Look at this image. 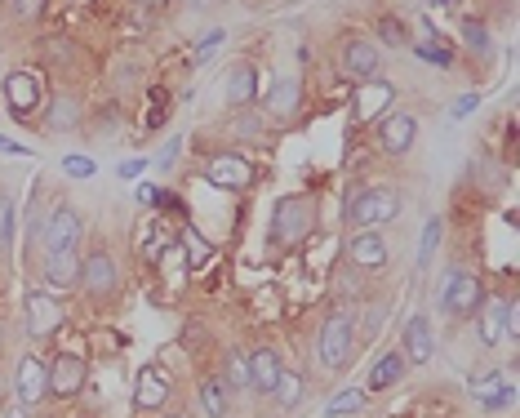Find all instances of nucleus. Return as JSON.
I'll use <instances>...</instances> for the list:
<instances>
[{"label":"nucleus","instance_id":"obj_1","mask_svg":"<svg viewBox=\"0 0 520 418\" xmlns=\"http://www.w3.org/2000/svg\"><path fill=\"white\" fill-rule=\"evenodd\" d=\"M316 223H320V214H316V196H307V192L285 196V201H276V209H272L267 245H272L276 254L298 250V245H303L307 236L316 232Z\"/></svg>","mask_w":520,"mask_h":418},{"label":"nucleus","instance_id":"obj_2","mask_svg":"<svg viewBox=\"0 0 520 418\" xmlns=\"http://www.w3.org/2000/svg\"><path fill=\"white\" fill-rule=\"evenodd\" d=\"M352 347H356V312L352 307H334V312L325 316V325H320V370L338 374L347 370V361H352Z\"/></svg>","mask_w":520,"mask_h":418},{"label":"nucleus","instance_id":"obj_3","mask_svg":"<svg viewBox=\"0 0 520 418\" xmlns=\"http://www.w3.org/2000/svg\"><path fill=\"white\" fill-rule=\"evenodd\" d=\"M400 218V192L396 187H369V192H356L343 201V223L365 232V227H383Z\"/></svg>","mask_w":520,"mask_h":418},{"label":"nucleus","instance_id":"obj_4","mask_svg":"<svg viewBox=\"0 0 520 418\" xmlns=\"http://www.w3.org/2000/svg\"><path fill=\"white\" fill-rule=\"evenodd\" d=\"M480 303H485V285H480V276L467 272V267L449 272L445 290H440V312H445L449 321H472Z\"/></svg>","mask_w":520,"mask_h":418},{"label":"nucleus","instance_id":"obj_5","mask_svg":"<svg viewBox=\"0 0 520 418\" xmlns=\"http://www.w3.org/2000/svg\"><path fill=\"white\" fill-rule=\"evenodd\" d=\"M23 321H27V334L45 343V338H54L67 325V307L63 298H54L49 290H32L23 298Z\"/></svg>","mask_w":520,"mask_h":418},{"label":"nucleus","instance_id":"obj_6","mask_svg":"<svg viewBox=\"0 0 520 418\" xmlns=\"http://www.w3.org/2000/svg\"><path fill=\"white\" fill-rule=\"evenodd\" d=\"M120 285V272H116V258L107 250H89L80 254V281L76 290H85L94 303H103V298H112Z\"/></svg>","mask_w":520,"mask_h":418},{"label":"nucleus","instance_id":"obj_7","mask_svg":"<svg viewBox=\"0 0 520 418\" xmlns=\"http://www.w3.org/2000/svg\"><path fill=\"white\" fill-rule=\"evenodd\" d=\"M80 214L67 201H58L54 209L45 214V227H40V250L45 254H58V250H76L80 245Z\"/></svg>","mask_w":520,"mask_h":418},{"label":"nucleus","instance_id":"obj_8","mask_svg":"<svg viewBox=\"0 0 520 418\" xmlns=\"http://www.w3.org/2000/svg\"><path fill=\"white\" fill-rule=\"evenodd\" d=\"M85 378H89V361L80 352H58L54 365H49V396L58 401H76L85 392Z\"/></svg>","mask_w":520,"mask_h":418},{"label":"nucleus","instance_id":"obj_9","mask_svg":"<svg viewBox=\"0 0 520 418\" xmlns=\"http://www.w3.org/2000/svg\"><path fill=\"white\" fill-rule=\"evenodd\" d=\"M338 72L356 85L378 81V76H383V54H378L374 41H347L343 49H338Z\"/></svg>","mask_w":520,"mask_h":418},{"label":"nucleus","instance_id":"obj_10","mask_svg":"<svg viewBox=\"0 0 520 418\" xmlns=\"http://www.w3.org/2000/svg\"><path fill=\"white\" fill-rule=\"evenodd\" d=\"M169 392H174V378H169V370H160V365H143L138 378H134V410H143V414L165 410Z\"/></svg>","mask_w":520,"mask_h":418},{"label":"nucleus","instance_id":"obj_11","mask_svg":"<svg viewBox=\"0 0 520 418\" xmlns=\"http://www.w3.org/2000/svg\"><path fill=\"white\" fill-rule=\"evenodd\" d=\"M5 103H9V112L18 116V121H32V116L45 107V94H40V81L32 72H9L5 76Z\"/></svg>","mask_w":520,"mask_h":418},{"label":"nucleus","instance_id":"obj_12","mask_svg":"<svg viewBox=\"0 0 520 418\" xmlns=\"http://www.w3.org/2000/svg\"><path fill=\"white\" fill-rule=\"evenodd\" d=\"M387 258H392V250H387L378 227H365V232L347 236V263L360 267V272H383Z\"/></svg>","mask_w":520,"mask_h":418},{"label":"nucleus","instance_id":"obj_13","mask_svg":"<svg viewBox=\"0 0 520 418\" xmlns=\"http://www.w3.org/2000/svg\"><path fill=\"white\" fill-rule=\"evenodd\" d=\"M14 396H18V405H40L49 396V365L40 361V356L27 352L23 361H18V370H14Z\"/></svg>","mask_w":520,"mask_h":418},{"label":"nucleus","instance_id":"obj_14","mask_svg":"<svg viewBox=\"0 0 520 418\" xmlns=\"http://www.w3.org/2000/svg\"><path fill=\"white\" fill-rule=\"evenodd\" d=\"M205 178L214 187H223V192H240V187L254 183V165H249L245 156H236V152H223V156H209Z\"/></svg>","mask_w":520,"mask_h":418},{"label":"nucleus","instance_id":"obj_15","mask_svg":"<svg viewBox=\"0 0 520 418\" xmlns=\"http://www.w3.org/2000/svg\"><path fill=\"white\" fill-rule=\"evenodd\" d=\"M414 138H418V121L414 116H405V112H387L383 121H378V152H387V156H405L409 147H414Z\"/></svg>","mask_w":520,"mask_h":418},{"label":"nucleus","instance_id":"obj_16","mask_svg":"<svg viewBox=\"0 0 520 418\" xmlns=\"http://www.w3.org/2000/svg\"><path fill=\"white\" fill-rule=\"evenodd\" d=\"M298 107H303V81H298V76H280V81H272V89H267V103H263L267 121H276V125L294 121Z\"/></svg>","mask_w":520,"mask_h":418},{"label":"nucleus","instance_id":"obj_17","mask_svg":"<svg viewBox=\"0 0 520 418\" xmlns=\"http://www.w3.org/2000/svg\"><path fill=\"white\" fill-rule=\"evenodd\" d=\"M392 103H396V89L378 76V81H365V85H356V121L360 125H369V121H383L387 112H392Z\"/></svg>","mask_w":520,"mask_h":418},{"label":"nucleus","instance_id":"obj_18","mask_svg":"<svg viewBox=\"0 0 520 418\" xmlns=\"http://www.w3.org/2000/svg\"><path fill=\"white\" fill-rule=\"evenodd\" d=\"M40 281H45L49 290H76V281H80V254L76 250L40 254Z\"/></svg>","mask_w":520,"mask_h":418},{"label":"nucleus","instance_id":"obj_19","mask_svg":"<svg viewBox=\"0 0 520 418\" xmlns=\"http://www.w3.org/2000/svg\"><path fill=\"white\" fill-rule=\"evenodd\" d=\"M436 352V338H432V321L427 316H409L405 321V334H400V356L409 365H427Z\"/></svg>","mask_w":520,"mask_h":418},{"label":"nucleus","instance_id":"obj_20","mask_svg":"<svg viewBox=\"0 0 520 418\" xmlns=\"http://www.w3.org/2000/svg\"><path fill=\"white\" fill-rule=\"evenodd\" d=\"M280 370H285V361H280L276 347L263 343V347H254V352H249V387H254L258 396H272Z\"/></svg>","mask_w":520,"mask_h":418},{"label":"nucleus","instance_id":"obj_21","mask_svg":"<svg viewBox=\"0 0 520 418\" xmlns=\"http://www.w3.org/2000/svg\"><path fill=\"white\" fill-rule=\"evenodd\" d=\"M472 396L485 405V410H503V405L516 401V387H512V378H503V374H476Z\"/></svg>","mask_w":520,"mask_h":418},{"label":"nucleus","instance_id":"obj_22","mask_svg":"<svg viewBox=\"0 0 520 418\" xmlns=\"http://www.w3.org/2000/svg\"><path fill=\"white\" fill-rule=\"evenodd\" d=\"M254 94H258V67L254 63H236L232 76H227V107L245 112V107L254 103Z\"/></svg>","mask_w":520,"mask_h":418},{"label":"nucleus","instance_id":"obj_23","mask_svg":"<svg viewBox=\"0 0 520 418\" xmlns=\"http://www.w3.org/2000/svg\"><path fill=\"white\" fill-rule=\"evenodd\" d=\"M405 370H409V361L400 352H383L374 361V370H369V392H387V387H396L400 378H405Z\"/></svg>","mask_w":520,"mask_h":418},{"label":"nucleus","instance_id":"obj_24","mask_svg":"<svg viewBox=\"0 0 520 418\" xmlns=\"http://www.w3.org/2000/svg\"><path fill=\"white\" fill-rule=\"evenodd\" d=\"M272 396H276V410H285V414L298 410V405H303V396H307V378L298 374V370H280Z\"/></svg>","mask_w":520,"mask_h":418},{"label":"nucleus","instance_id":"obj_25","mask_svg":"<svg viewBox=\"0 0 520 418\" xmlns=\"http://www.w3.org/2000/svg\"><path fill=\"white\" fill-rule=\"evenodd\" d=\"M476 338L489 347V352H494L498 338H503V307H494V303H489V307L480 303L476 307Z\"/></svg>","mask_w":520,"mask_h":418},{"label":"nucleus","instance_id":"obj_26","mask_svg":"<svg viewBox=\"0 0 520 418\" xmlns=\"http://www.w3.org/2000/svg\"><path fill=\"white\" fill-rule=\"evenodd\" d=\"M196 396H200V405H205L209 418H223L227 414V383H223V378L205 374V378H200V387H196Z\"/></svg>","mask_w":520,"mask_h":418},{"label":"nucleus","instance_id":"obj_27","mask_svg":"<svg viewBox=\"0 0 520 418\" xmlns=\"http://www.w3.org/2000/svg\"><path fill=\"white\" fill-rule=\"evenodd\" d=\"M45 125L54 129V134L58 129H76L80 125V103L72 94H58L54 103H49V112H45Z\"/></svg>","mask_w":520,"mask_h":418},{"label":"nucleus","instance_id":"obj_28","mask_svg":"<svg viewBox=\"0 0 520 418\" xmlns=\"http://www.w3.org/2000/svg\"><path fill=\"white\" fill-rule=\"evenodd\" d=\"M463 41H467V49H472L476 58H494V41H489V27L476 23V18H467V23H463Z\"/></svg>","mask_w":520,"mask_h":418},{"label":"nucleus","instance_id":"obj_29","mask_svg":"<svg viewBox=\"0 0 520 418\" xmlns=\"http://www.w3.org/2000/svg\"><path fill=\"white\" fill-rule=\"evenodd\" d=\"M174 241H178V236L169 232V227H160V223H156V227H147V232H143V258H147V263H156V258L165 254Z\"/></svg>","mask_w":520,"mask_h":418},{"label":"nucleus","instance_id":"obj_30","mask_svg":"<svg viewBox=\"0 0 520 418\" xmlns=\"http://www.w3.org/2000/svg\"><path fill=\"white\" fill-rule=\"evenodd\" d=\"M183 254H187V267H200V263H209V241L196 232V227H183Z\"/></svg>","mask_w":520,"mask_h":418},{"label":"nucleus","instance_id":"obj_31","mask_svg":"<svg viewBox=\"0 0 520 418\" xmlns=\"http://www.w3.org/2000/svg\"><path fill=\"white\" fill-rule=\"evenodd\" d=\"M223 383H227V392H240V387H249V361H245L240 352H227Z\"/></svg>","mask_w":520,"mask_h":418},{"label":"nucleus","instance_id":"obj_32","mask_svg":"<svg viewBox=\"0 0 520 418\" xmlns=\"http://www.w3.org/2000/svg\"><path fill=\"white\" fill-rule=\"evenodd\" d=\"M378 36H383V45L387 49H405L409 45V36H405V23H400V18H378Z\"/></svg>","mask_w":520,"mask_h":418},{"label":"nucleus","instance_id":"obj_33","mask_svg":"<svg viewBox=\"0 0 520 418\" xmlns=\"http://www.w3.org/2000/svg\"><path fill=\"white\" fill-rule=\"evenodd\" d=\"M5 9L14 23H36V18L45 14V0H5Z\"/></svg>","mask_w":520,"mask_h":418},{"label":"nucleus","instance_id":"obj_34","mask_svg":"<svg viewBox=\"0 0 520 418\" xmlns=\"http://www.w3.org/2000/svg\"><path fill=\"white\" fill-rule=\"evenodd\" d=\"M14 245V201H9V192H0V254Z\"/></svg>","mask_w":520,"mask_h":418},{"label":"nucleus","instance_id":"obj_35","mask_svg":"<svg viewBox=\"0 0 520 418\" xmlns=\"http://www.w3.org/2000/svg\"><path fill=\"white\" fill-rule=\"evenodd\" d=\"M414 54L423 58V63H432V67H449L454 58H449V49H440V45H414Z\"/></svg>","mask_w":520,"mask_h":418},{"label":"nucleus","instance_id":"obj_36","mask_svg":"<svg viewBox=\"0 0 520 418\" xmlns=\"http://www.w3.org/2000/svg\"><path fill=\"white\" fill-rule=\"evenodd\" d=\"M63 174L67 178H89L94 174V161H89V156H63Z\"/></svg>","mask_w":520,"mask_h":418},{"label":"nucleus","instance_id":"obj_37","mask_svg":"<svg viewBox=\"0 0 520 418\" xmlns=\"http://www.w3.org/2000/svg\"><path fill=\"white\" fill-rule=\"evenodd\" d=\"M436 241H440V218H432L427 223V232H423V254H418V263H432V254H436Z\"/></svg>","mask_w":520,"mask_h":418},{"label":"nucleus","instance_id":"obj_38","mask_svg":"<svg viewBox=\"0 0 520 418\" xmlns=\"http://www.w3.org/2000/svg\"><path fill=\"white\" fill-rule=\"evenodd\" d=\"M360 401H365L360 392H338L334 401H329V414H352V410H360Z\"/></svg>","mask_w":520,"mask_h":418},{"label":"nucleus","instance_id":"obj_39","mask_svg":"<svg viewBox=\"0 0 520 418\" xmlns=\"http://www.w3.org/2000/svg\"><path fill=\"white\" fill-rule=\"evenodd\" d=\"M383 321H387V307L369 303V307H365V321L356 325V334H360V330H365V334H374V330H378V325H383Z\"/></svg>","mask_w":520,"mask_h":418},{"label":"nucleus","instance_id":"obj_40","mask_svg":"<svg viewBox=\"0 0 520 418\" xmlns=\"http://www.w3.org/2000/svg\"><path fill=\"white\" fill-rule=\"evenodd\" d=\"M480 107V98L476 94H463V98H454V107H449V116H454V121H467V116H472Z\"/></svg>","mask_w":520,"mask_h":418},{"label":"nucleus","instance_id":"obj_41","mask_svg":"<svg viewBox=\"0 0 520 418\" xmlns=\"http://www.w3.org/2000/svg\"><path fill=\"white\" fill-rule=\"evenodd\" d=\"M45 54H54V58H63V63H67V58H76V45L58 41V36H54V41H45Z\"/></svg>","mask_w":520,"mask_h":418},{"label":"nucleus","instance_id":"obj_42","mask_svg":"<svg viewBox=\"0 0 520 418\" xmlns=\"http://www.w3.org/2000/svg\"><path fill=\"white\" fill-rule=\"evenodd\" d=\"M143 169H147V161H143V156H138V161H125V165H120L116 174H120V178H129V183H134V178L143 174Z\"/></svg>","mask_w":520,"mask_h":418},{"label":"nucleus","instance_id":"obj_43","mask_svg":"<svg viewBox=\"0 0 520 418\" xmlns=\"http://www.w3.org/2000/svg\"><path fill=\"white\" fill-rule=\"evenodd\" d=\"M0 152H5V156H27V147H18V143H9V138H0Z\"/></svg>","mask_w":520,"mask_h":418},{"label":"nucleus","instance_id":"obj_44","mask_svg":"<svg viewBox=\"0 0 520 418\" xmlns=\"http://www.w3.org/2000/svg\"><path fill=\"white\" fill-rule=\"evenodd\" d=\"M156 187H138V201H143V205H156Z\"/></svg>","mask_w":520,"mask_h":418},{"label":"nucleus","instance_id":"obj_45","mask_svg":"<svg viewBox=\"0 0 520 418\" xmlns=\"http://www.w3.org/2000/svg\"><path fill=\"white\" fill-rule=\"evenodd\" d=\"M218 41H223V32H209V36H200V49H214Z\"/></svg>","mask_w":520,"mask_h":418},{"label":"nucleus","instance_id":"obj_46","mask_svg":"<svg viewBox=\"0 0 520 418\" xmlns=\"http://www.w3.org/2000/svg\"><path fill=\"white\" fill-rule=\"evenodd\" d=\"M5 418H32V414H27V405H14V410H5Z\"/></svg>","mask_w":520,"mask_h":418},{"label":"nucleus","instance_id":"obj_47","mask_svg":"<svg viewBox=\"0 0 520 418\" xmlns=\"http://www.w3.org/2000/svg\"><path fill=\"white\" fill-rule=\"evenodd\" d=\"M138 5H152L156 9V5H169V0H138Z\"/></svg>","mask_w":520,"mask_h":418},{"label":"nucleus","instance_id":"obj_48","mask_svg":"<svg viewBox=\"0 0 520 418\" xmlns=\"http://www.w3.org/2000/svg\"><path fill=\"white\" fill-rule=\"evenodd\" d=\"M192 5H214V0H192Z\"/></svg>","mask_w":520,"mask_h":418},{"label":"nucleus","instance_id":"obj_49","mask_svg":"<svg viewBox=\"0 0 520 418\" xmlns=\"http://www.w3.org/2000/svg\"><path fill=\"white\" fill-rule=\"evenodd\" d=\"M165 418H183V414H165Z\"/></svg>","mask_w":520,"mask_h":418},{"label":"nucleus","instance_id":"obj_50","mask_svg":"<svg viewBox=\"0 0 520 418\" xmlns=\"http://www.w3.org/2000/svg\"><path fill=\"white\" fill-rule=\"evenodd\" d=\"M214 5H227V0H214Z\"/></svg>","mask_w":520,"mask_h":418}]
</instances>
